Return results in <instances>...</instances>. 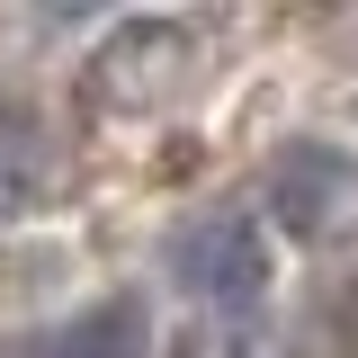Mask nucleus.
I'll return each instance as SVG.
<instances>
[{
	"label": "nucleus",
	"instance_id": "obj_1",
	"mask_svg": "<svg viewBox=\"0 0 358 358\" xmlns=\"http://www.w3.org/2000/svg\"><path fill=\"white\" fill-rule=\"evenodd\" d=\"M162 268H171V287H188L206 313H260L268 278H278L268 224L251 215V206H206V215H188L171 233Z\"/></svg>",
	"mask_w": 358,
	"mask_h": 358
},
{
	"label": "nucleus",
	"instance_id": "obj_2",
	"mask_svg": "<svg viewBox=\"0 0 358 358\" xmlns=\"http://www.w3.org/2000/svg\"><path fill=\"white\" fill-rule=\"evenodd\" d=\"M268 215L287 242H305V251H350L358 242V152L341 143H322V134H296L260 179Z\"/></svg>",
	"mask_w": 358,
	"mask_h": 358
},
{
	"label": "nucleus",
	"instance_id": "obj_3",
	"mask_svg": "<svg viewBox=\"0 0 358 358\" xmlns=\"http://www.w3.org/2000/svg\"><path fill=\"white\" fill-rule=\"evenodd\" d=\"M179 54H188V27L171 18H134L90 54V99L99 108H152L162 90L179 81Z\"/></svg>",
	"mask_w": 358,
	"mask_h": 358
},
{
	"label": "nucleus",
	"instance_id": "obj_4",
	"mask_svg": "<svg viewBox=\"0 0 358 358\" xmlns=\"http://www.w3.org/2000/svg\"><path fill=\"white\" fill-rule=\"evenodd\" d=\"M9 358H152V313H143V296H99Z\"/></svg>",
	"mask_w": 358,
	"mask_h": 358
},
{
	"label": "nucleus",
	"instance_id": "obj_5",
	"mask_svg": "<svg viewBox=\"0 0 358 358\" xmlns=\"http://www.w3.org/2000/svg\"><path fill=\"white\" fill-rule=\"evenodd\" d=\"M54 171H63V143H54V126H45L27 99H9V108H0V224H18L27 206H45Z\"/></svg>",
	"mask_w": 358,
	"mask_h": 358
},
{
	"label": "nucleus",
	"instance_id": "obj_6",
	"mask_svg": "<svg viewBox=\"0 0 358 358\" xmlns=\"http://www.w3.org/2000/svg\"><path fill=\"white\" fill-rule=\"evenodd\" d=\"M179 358H296V350L268 331L260 313H206V322L179 341Z\"/></svg>",
	"mask_w": 358,
	"mask_h": 358
}]
</instances>
